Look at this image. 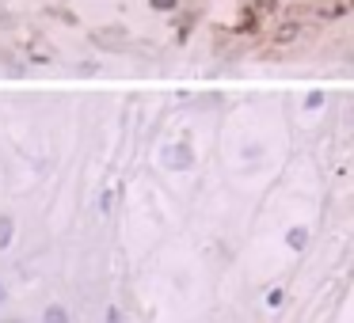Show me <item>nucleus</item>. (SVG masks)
I'll return each instance as SVG.
<instances>
[{"mask_svg": "<svg viewBox=\"0 0 354 323\" xmlns=\"http://www.w3.org/2000/svg\"><path fill=\"white\" fill-rule=\"evenodd\" d=\"M42 323H73V315H69L65 304H46L42 308Z\"/></svg>", "mask_w": 354, "mask_h": 323, "instance_id": "1", "label": "nucleus"}, {"mask_svg": "<svg viewBox=\"0 0 354 323\" xmlns=\"http://www.w3.org/2000/svg\"><path fill=\"white\" fill-rule=\"evenodd\" d=\"M286 243H289V251H297V255H301V251L309 248V228H301V224H297V228H289Z\"/></svg>", "mask_w": 354, "mask_h": 323, "instance_id": "2", "label": "nucleus"}, {"mask_svg": "<svg viewBox=\"0 0 354 323\" xmlns=\"http://www.w3.org/2000/svg\"><path fill=\"white\" fill-rule=\"evenodd\" d=\"M16 240V221L12 217H0V251H8Z\"/></svg>", "mask_w": 354, "mask_h": 323, "instance_id": "3", "label": "nucleus"}, {"mask_svg": "<svg viewBox=\"0 0 354 323\" xmlns=\"http://www.w3.org/2000/svg\"><path fill=\"white\" fill-rule=\"evenodd\" d=\"M164 160H168L172 167H190V149H187V145H179V149H168Z\"/></svg>", "mask_w": 354, "mask_h": 323, "instance_id": "4", "label": "nucleus"}, {"mask_svg": "<svg viewBox=\"0 0 354 323\" xmlns=\"http://www.w3.org/2000/svg\"><path fill=\"white\" fill-rule=\"evenodd\" d=\"M297 34H301V23H282L278 31H274V42H282V46H286V42H294Z\"/></svg>", "mask_w": 354, "mask_h": 323, "instance_id": "5", "label": "nucleus"}, {"mask_svg": "<svg viewBox=\"0 0 354 323\" xmlns=\"http://www.w3.org/2000/svg\"><path fill=\"white\" fill-rule=\"evenodd\" d=\"M316 12H320L324 19H335V16H346V12H351V8H346V4H320V8H316Z\"/></svg>", "mask_w": 354, "mask_h": 323, "instance_id": "6", "label": "nucleus"}, {"mask_svg": "<svg viewBox=\"0 0 354 323\" xmlns=\"http://www.w3.org/2000/svg\"><path fill=\"white\" fill-rule=\"evenodd\" d=\"M305 107H309V110L324 107V91H309V99H305Z\"/></svg>", "mask_w": 354, "mask_h": 323, "instance_id": "7", "label": "nucleus"}, {"mask_svg": "<svg viewBox=\"0 0 354 323\" xmlns=\"http://www.w3.org/2000/svg\"><path fill=\"white\" fill-rule=\"evenodd\" d=\"M107 323H126L122 308H115V304H111V308H107Z\"/></svg>", "mask_w": 354, "mask_h": 323, "instance_id": "8", "label": "nucleus"}, {"mask_svg": "<svg viewBox=\"0 0 354 323\" xmlns=\"http://www.w3.org/2000/svg\"><path fill=\"white\" fill-rule=\"evenodd\" d=\"M282 300H286V293H282V289H271V297H267V304H271V308H278Z\"/></svg>", "mask_w": 354, "mask_h": 323, "instance_id": "9", "label": "nucleus"}, {"mask_svg": "<svg viewBox=\"0 0 354 323\" xmlns=\"http://www.w3.org/2000/svg\"><path fill=\"white\" fill-rule=\"evenodd\" d=\"M153 8H157V12H172L175 0H153Z\"/></svg>", "mask_w": 354, "mask_h": 323, "instance_id": "10", "label": "nucleus"}, {"mask_svg": "<svg viewBox=\"0 0 354 323\" xmlns=\"http://www.w3.org/2000/svg\"><path fill=\"white\" fill-rule=\"evenodd\" d=\"M4 300H8V285L0 282V304H4Z\"/></svg>", "mask_w": 354, "mask_h": 323, "instance_id": "11", "label": "nucleus"}, {"mask_svg": "<svg viewBox=\"0 0 354 323\" xmlns=\"http://www.w3.org/2000/svg\"><path fill=\"white\" fill-rule=\"evenodd\" d=\"M0 323H23V320H0Z\"/></svg>", "mask_w": 354, "mask_h": 323, "instance_id": "12", "label": "nucleus"}]
</instances>
